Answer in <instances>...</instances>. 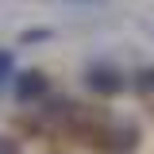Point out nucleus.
<instances>
[{"instance_id": "7", "label": "nucleus", "mask_w": 154, "mask_h": 154, "mask_svg": "<svg viewBox=\"0 0 154 154\" xmlns=\"http://www.w3.org/2000/svg\"><path fill=\"white\" fill-rule=\"evenodd\" d=\"M0 154H23V143L16 135H0Z\"/></svg>"}, {"instance_id": "6", "label": "nucleus", "mask_w": 154, "mask_h": 154, "mask_svg": "<svg viewBox=\"0 0 154 154\" xmlns=\"http://www.w3.org/2000/svg\"><path fill=\"white\" fill-rule=\"evenodd\" d=\"M16 54L12 50H0V93L4 89H12V81H16Z\"/></svg>"}, {"instance_id": "4", "label": "nucleus", "mask_w": 154, "mask_h": 154, "mask_svg": "<svg viewBox=\"0 0 154 154\" xmlns=\"http://www.w3.org/2000/svg\"><path fill=\"white\" fill-rule=\"evenodd\" d=\"M131 93H139V96H154V62H150V66L131 69Z\"/></svg>"}, {"instance_id": "2", "label": "nucleus", "mask_w": 154, "mask_h": 154, "mask_svg": "<svg viewBox=\"0 0 154 154\" xmlns=\"http://www.w3.org/2000/svg\"><path fill=\"white\" fill-rule=\"evenodd\" d=\"M81 85H85V93H93L96 100H116V96H123L131 89V73H127L123 66H116L112 58H93V62H85V69H81Z\"/></svg>"}, {"instance_id": "5", "label": "nucleus", "mask_w": 154, "mask_h": 154, "mask_svg": "<svg viewBox=\"0 0 154 154\" xmlns=\"http://www.w3.org/2000/svg\"><path fill=\"white\" fill-rule=\"evenodd\" d=\"M54 38V27H23L16 35V46H38V42H50Z\"/></svg>"}, {"instance_id": "3", "label": "nucleus", "mask_w": 154, "mask_h": 154, "mask_svg": "<svg viewBox=\"0 0 154 154\" xmlns=\"http://www.w3.org/2000/svg\"><path fill=\"white\" fill-rule=\"evenodd\" d=\"M54 96V81H50V73L46 69H38V66H31V69H19L16 81H12V100H16L19 108H31L35 112L42 100H50Z\"/></svg>"}, {"instance_id": "8", "label": "nucleus", "mask_w": 154, "mask_h": 154, "mask_svg": "<svg viewBox=\"0 0 154 154\" xmlns=\"http://www.w3.org/2000/svg\"><path fill=\"white\" fill-rule=\"evenodd\" d=\"M69 4H104V0H69Z\"/></svg>"}, {"instance_id": "1", "label": "nucleus", "mask_w": 154, "mask_h": 154, "mask_svg": "<svg viewBox=\"0 0 154 154\" xmlns=\"http://www.w3.org/2000/svg\"><path fill=\"white\" fill-rule=\"evenodd\" d=\"M85 143L96 154H135L143 146V127L127 116H112L108 108H96L93 123L85 131Z\"/></svg>"}]
</instances>
